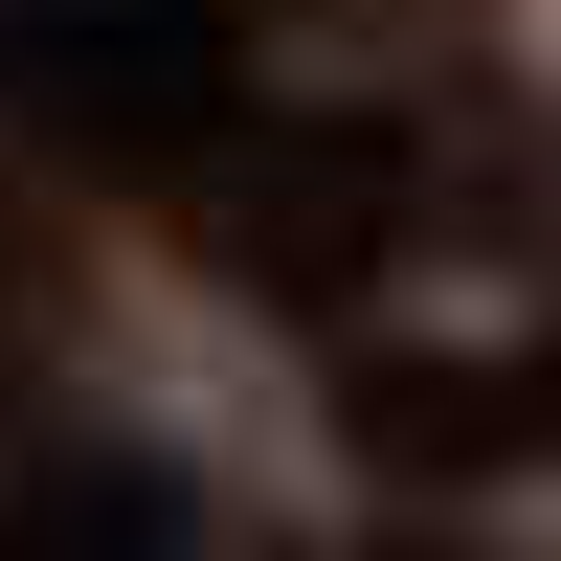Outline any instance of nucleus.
I'll return each instance as SVG.
<instances>
[{
  "label": "nucleus",
  "instance_id": "obj_2",
  "mask_svg": "<svg viewBox=\"0 0 561 561\" xmlns=\"http://www.w3.org/2000/svg\"><path fill=\"white\" fill-rule=\"evenodd\" d=\"M404 203H427L404 113H270L248 158L203 135V248H225V293H270V314H337L359 270L404 248Z\"/></svg>",
  "mask_w": 561,
  "mask_h": 561
},
{
  "label": "nucleus",
  "instance_id": "obj_4",
  "mask_svg": "<svg viewBox=\"0 0 561 561\" xmlns=\"http://www.w3.org/2000/svg\"><path fill=\"white\" fill-rule=\"evenodd\" d=\"M0 561H203V494H180L158 449H45V472L0 494Z\"/></svg>",
  "mask_w": 561,
  "mask_h": 561
},
{
  "label": "nucleus",
  "instance_id": "obj_1",
  "mask_svg": "<svg viewBox=\"0 0 561 561\" xmlns=\"http://www.w3.org/2000/svg\"><path fill=\"white\" fill-rule=\"evenodd\" d=\"M0 90H23L68 158L180 180L248 90V0H0Z\"/></svg>",
  "mask_w": 561,
  "mask_h": 561
},
{
  "label": "nucleus",
  "instance_id": "obj_3",
  "mask_svg": "<svg viewBox=\"0 0 561 561\" xmlns=\"http://www.w3.org/2000/svg\"><path fill=\"white\" fill-rule=\"evenodd\" d=\"M337 427L382 449L404 494H472V472H539V449H561V314H539V337H382V359L337 382Z\"/></svg>",
  "mask_w": 561,
  "mask_h": 561
}]
</instances>
